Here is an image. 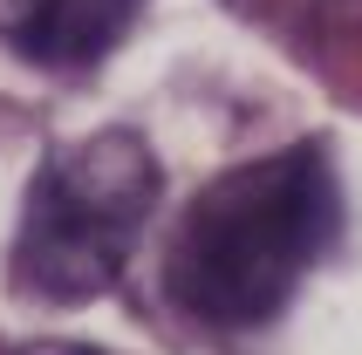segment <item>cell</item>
Here are the masks:
<instances>
[{"label":"cell","mask_w":362,"mask_h":355,"mask_svg":"<svg viewBox=\"0 0 362 355\" xmlns=\"http://www.w3.org/2000/svg\"><path fill=\"white\" fill-rule=\"evenodd\" d=\"M342 233L328 144H287L212 178L164 246V294L199 328H267Z\"/></svg>","instance_id":"6da1fadb"},{"label":"cell","mask_w":362,"mask_h":355,"mask_svg":"<svg viewBox=\"0 0 362 355\" xmlns=\"http://www.w3.org/2000/svg\"><path fill=\"white\" fill-rule=\"evenodd\" d=\"M158 192V158L137 130H89L48 151L7 253L14 294L41 308H82L110 294L151 233Z\"/></svg>","instance_id":"7a4b0ae2"},{"label":"cell","mask_w":362,"mask_h":355,"mask_svg":"<svg viewBox=\"0 0 362 355\" xmlns=\"http://www.w3.org/2000/svg\"><path fill=\"white\" fill-rule=\"evenodd\" d=\"M144 0H0V48L35 69L76 76L123 41Z\"/></svg>","instance_id":"3957f363"},{"label":"cell","mask_w":362,"mask_h":355,"mask_svg":"<svg viewBox=\"0 0 362 355\" xmlns=\"http://www.w3.org/2000/svg\"><path fill=\"white\" fill-rule=\"evenodd\" d=\"M21 355H110V349H89V342H35V349Z\"/></svg>","instance_id":"277c9868"}]
</instances>
